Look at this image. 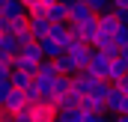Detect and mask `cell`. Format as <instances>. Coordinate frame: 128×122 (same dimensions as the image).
I'll return each mask as SVG.
<instances>
[{"mask_svg":"<svg viewBox=\"0 0 128 122\" xmlns=\"http://www.w3.org/2000/svg\"><path fill=\"white\" fill-rule=\"evenodd\" d=\"M113 60V57H104L101 51L92 48V54H90V62H86V72L92 74V78H104L107 74V62Z\"/></svg>","mask_w":128,"mask_h":122,"instance_id":"cell-6","label":"cell"},{"mask_svg":"<svg viewBox=\"0 0 128 122\" xmlns=\"http://www.w3.org/2000/svg\"><path fill=\"white\" fill-rule=\"evenodd\" d=\"M90 54H92V45H86V42H72V45L66 48V57L78 66V72H80V68H86Z\"/></svg>","mask_w":128,"mask_h":122,"instance_id":"cell-1","label":"cell"},{"mask_svg":"<svg viewBox=\"0 0 128 122\" xmlns=\"http://www.w3.org/2000/svg\"><path fill=\"white\" fill-rule=\"evenodd\" d=\"M66 92H68V78H66V74H57V78H54V98H60Z\"/></svg>","mask_w":128,"mask_h":122,"instance_id":"cell-18","label":"cell"},{"mask_svg":"<svg viewBox=\"0 0 128 122\" xmlns=\"http://www.w3.org/2000/svg\"><path fill=\"white\" fill-rule=\"evenodd\" d=\"M24 3L21 0H0V18H12V15H24Z\"/></svg>","mask_w":128,"mask_h":122,"instance_id":"cell-14","label":"cell"},{"mask_svg":"<svg viewBox=\"0 0 128 122\" xmlns=\"http://www.w3.org/2000/svg\"><path fill=\"white\" fill-rule=\"evenodd\" d=\"M0 107H3L6 113H12V116H15V113H24V110H27V101H24V92L12 86V92H9V95H6V98L0 101Z\"/></svg>","mask_w":128,"mask_h":122,"instance_id":"cell-5","label":"cell"},{"mask_svg":"<svg viewBox=\"0 0 128 122\" xmlns=\"http://www.w3.org/2000/svg\"><path fill=\"white\" fill-rule=\"evenodd\" d=\"M45 18H48L51 24H66V21H68V6H66L63 0L51 3V6H48V12H45Z\"/></svg>","mask_w":128,"mask_h":122,"instance_id":"cell-7","label":"cell"},{"mask_svg":"<svg viewBox=\"0 0 128 122\" xmlns=\"http://www.w3.org/2000/svg\"><path fill=\"white\" fill-rule=\"evenodd\" d=\"M110 122H128V113H119V116H113Z\"/></svg>","mask_w":128,"mask_h":122,"instance_id":"cell-26","label":"cell"},{"mask_svg":"<svg viewBox=\"0 0 128 122\" xmlns=\"http://www.w3.org/2000/svg\"><path fill=\"white\" fill-rule=\"evenodd\" d=\"M113 86H116L119 92H125V95H128V74H122V78H119V80H116Z\"/></svg>","mask_w":128,"mask_h":122,"instance_id":"cell-22","label":"cell"},{"mask_svg":"<svg viewBox=\"0 0 128 122\" xmlns=\"http://www.w3.org/2000/svg\"><path fill=\"white\" fill-rule=\"evenodd\" d=\"M54 122H57V119H54Z\"/></svg>","mask_w":128,"mask_h":122,"instance_id":"cell-27","label":"cell"},{"mask_svg":"<svg viewBox=\"0 0 128 122\" xmlns=\"http://www.w3.org/2000/svg\"><path fill=\"white\" fill-rule=\"evenodd\" d=\"M48 39H54V42L63 48V54H66V48L72 45V36H68V30H66V24H51V30H48Z\"/></svg>","mask_w":128,"mask_h":122,"instance_id":"cell-8","label":"cell"},{"mask_svg":"<svg viewBox=\"0 0 128 122\" xmlns=\"http://www.w3.org/2000/svg\"><path fill=\"white\" fill-rule=\"evenodd\" d=\"M18 48H21V42H18L12 33H0V54L15 57V54H18Z\"/></svg>","mask_w":128,"mask_h":122,"instance_id":"cell-13","label":"cell"},{"mask_svg":"<svg viewBox=\"0 0 128 122\" xmlns=\"http://www.w3.org/2000/svg\"><path fill=\"white\" fill-rule=\"evenodd\" d=\"M92 12H104V9H110V0H84Z\"/></svg>","mask_w":128,"mask_h":122,"instance_id":"cell-20","label":"cell"},{"mask_svg":"<svg viewBox=\"0 0 128 122\" xmlns=\"http://www.w3.org/2000/svg\"><path fill=\"white\" fill-rule=\"evenodd\" d=\"M27 110H30V119L33 122H54L57 119L54 101H39V104H33V107H27Z\"/></svg>","mask_w":128,"mask_h":122,"instance_id":"cell-3","label":"cell"},{"mask_svg":"<svg viewBox=\"0 0 128 122\" xmlns=\"http://www.w3.org/2000/svg\"><path fill=\"white\" fill-rule=\"evenodd\" d=\"M104 113H110V116L128 113V95H125V92H119L116 86H113V90H110V95L104 98Z\"/></svg>","mask_w":128,"mask_h":122,"instance_id":"cell-2","label":"cell"},{"mask_svg":"<svg viewBox=\"0 0 128 122\" xmlns=\"http://www.w3.org/2000/svg\"><path fill=\"white\" fill-rule=\"evenodd\" d=\"M12 122H33V119H30V110H24V113H15V116H12Z\"/></svg>","mask_w":128,"mask_h":122,"instance_id":"cell-23","label":"cell"},{"mask_svg":"<svg viewBox=\"0 0 128 122\" xmlns=\"http://www.w3.org/2000/svg\"><path fill=\"white\" fill-rule=\"evenodd\" d=\"M54 66H57V72L60 74H66V78H72V74H78V66L68 60L66 54H60V57H54Z\"/></svg>","mask_w":128,"mask_h":122,"instance_id":"cell-16","label":"cell"},{"mask_svg":"<svg viewBox=\"0 0 128 122\" xmlns=\"http://www.w3.org/2000/svg\"><path fill=\"white\" fill-rule=\"evenodd\" d=\"M48 30H51V21H48V18H42V15H27V33H30L33 42L45 39Z\"/></svg>","mask_w":128,"mask_h":122,"instance_id":"cell-4","label":"cell"},{"mask_svg":"<svg viewBox=\"0 0 128 122\" xmlns=\"http://www.w3.org/2000/svg\"><path fill=\"white\" fill-rule=\"evenodd\" d=\"M80 110H84V113H104V98L86 92V95L80 98Z\"/></svg>","mask_w":128,"mask_h":122,"instance_id":"cell-10","label":"cell"},{"mask_svg":"<svg viewBox=\"0 0 128 122\" xmlns=\"http://www.w3.org/2000/svg\"><path fill=\"white\" fill-rule=\"evenodd\" d=\"M116 57H119V60L128 66V45H125V48H119V54H116Z\"/></svg>","mask_w":128,"mask_h":122,"instance_id":"cell-24","label":"cell"},{"mask_svg":"<svg viewBox=\"0 0 128 122\" xmlns=\"http://www.w3.org/2000/svg\"><path fill=\"white\" fill-rule=\"evenodd\" d=\"M96 12L84 3V0H74L72 6H68V21H86V18H92Z\"/></svg>","mask_w":128,"mask_h":122,"instance_id":"cell-9","label":"cell"},{"mask_svg":"<svg viewBox=\"0 0 128 122\" xmlns=\"http://www.w3.org/2000/svg\"><path fill=\"white\" fill-rule=\"evenodd\" d=\"M51 3H57V0H39V3H36V6H39V9H45V12H48V6H51Z\"/></svg>","mask_w":128,"mask_h":122,"instance_id":"cell-25","label":"cell"},{"mask_svg":"<svg viewBox=\"0 0 128 122\" xmlns=\"http://www.w3.org/2000/svg\"><path fill=\"white\" fill-rule=\"evenodd\" d=\"M15 57H24V60H30V62H42V60H45L36 42H24V45L18 48V54H15Z\"/></svg>","mask_w":128,"mask_h":122,"instance_id":"cell-12","label":"cell"},{"mask_svg":"<svg viewBox=\"0 0 128 122\" xmlns=\"http://www.w3.org/2000/svg\"><path fill=\"white\" fill-rule=\"evenodd\" d=\"M9 84H12L15 90H27V86L33 84V74L21 72V68H12V74H9Z\"/></svg>","mask_w":128,"mask_h":122,"instance_id":"cell-15","label":"cell"},{"mask_svg":"<svg viewBox=\"0 0 128 122\" xmlns=\"http://www.w3.org/2000/svg\"><path fill=\"white\" fill-rule=\"evenodd\" d=\"M9 92H12V84H9V78H3V80H0V101H3Z\"/></svg>","mask_w":128,"mask_h":122,"instance_id":"cell-21","label":"cell"},{"mask_svg":"<svg viewBox=\"0 0 128 122\" xmlns=\"http://www.w3.org/2000/svg\"><path fill=\"white\" fill-rule=\"evenodd\" d=\"M57 122H84V110L80 107H63V110H57Z\"/></svg>","mask_w":128,"mask_h":122,"instance_id":"cell-17","label":"cell"},{"mask_svg":"<svg viewBox=\"0 0 128 122\" xmlns=\"http://www.w3.org/2000/svg\"><path fill=\"white\" fill-rule=\"evenodd\" d=\"M122 74H128V66H125L122 60H119V57H113V60L107 62V74H104V80H110V84H116V80H119Z\"/></svg>","mask_w":128,"mask_h":122,"instance_id":"cell-11","label":"cell"},{"mask_svg":"<svg viewBox=\"0 0 128 122\" xmlns=\"http://www.w3.org/2000/svg\"><path fill=\"white\" fill-rule=\"evenodd\" d=\"M24 92V101H27V107H33V104H39V101H42V98H39V92H36V86H27V90H21Z\"/></svg>","mask_w":128,"mask_h":122,"instance_id":"cell-19","label":"cell"}]
</instances>
